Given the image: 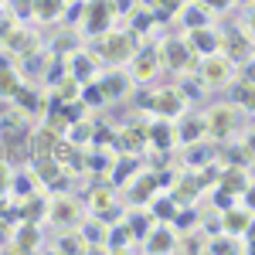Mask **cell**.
<instances>
[{"mask_svg":"<svg viewBox=\"0 0 255 255\" xmlns=\"http://www.w3.org/2000/svg\"><path fill=\"white\" fill-rule=\"evenodd\" d=\"M129 79L133 82H153V75H157L160 68H163V61H160V48H139L136 55H133V61H129Z\"/></svg>","mask_w":255,"mask_h":255,"instance_id":"obj_9","label":"cell"},{"mask_svg":"<svg viewBox=\"0 0 255 255\" xmlns=\"http://www.w3.org/2000/svg\"><path fill=\"white\" fill-rule=\"evenodd\" d=\"M245 249H249V252H255V215L249 218V228H245Z\"/></svg>","mask_w":255,"mask_h":255,"instance_id":"obj_40","label":"cell"},{"mask_svg":"<svg viewBox=\"0 0 255 255\" xmlns=\"http://www.w3.org/2000/svg\"><path fill=\"white\" fill-rule=\"evenodd\" d=\"M0 3H3V0H0Z\"/></svg>","mask_w":255,"mask_h":255,"instance_id":"obj_45","label":"cell"},{"mask_svg":"<svg viewBox=\"0 0 255 255\" xmlns=\"http://www.w3.org/2000/svg\"><path fill=\"white\" fill-rule=\"evenodd\" d=\"M218 38H221V48H218V51H221V55H228L235 65L242 58H249V55H252V48H249L252 38L245 34V27H221V31H218Z\"/></svg>","mask_w":255,"mask_h":255,"instance_id":"obj_8","label":"cell"},{"mask_svg":"<svg viewBox=\"0 0 255 255\" xmlns=\"http://www.w3.org/2000/svg\"><path fill=\"white\" fill-rule=\"evenodd\" d=\"M10 177H14V167L0 160V197H10Z\"/></svg>","mask_w":255,"mask_h":255,"instance_id":"obj_37","label":"cell"},{"mask_svg":"<svg viewBox=\"0 0 255 255\" xmlns=\"http://www.w3.org/2000/svg\"><path fill=\"white\" fill-rule=\"evenodd\" d=\"M48 208H51V201L48 197H41L38 191L27 197H20V201H14V211H17V221H48Z\"/></svg>","mask_w":255,"mask_h":255,"instance_id":"obj_15","label":"cell"},{"mask_svg":"<svg viewBox=\"0 0 255 255\" xmlns=\"http://www.w3.org/2000/svg\"><path fill=\"white\" fill-rule=\"evenodd\" d=\"M139 51V34L136 31H106V34H99L96 38V48H92V55L99 61H106L109 68H123V65H129L133 55Z\"/></svg>","mask_w":255,"mask_h":255,"instance_id":"obj_1","label":"cell"},{"mask_svg":"<svg viewBox=\"0 0 255 255\" xmlns=\"http://www.w3.org/2000/svg\"><path fill=\"white\" fill-rule=\"evenodd\" d=\"M197 3H204V7H208L211 14H218V10H228V7H232L235 0H197Z\"/></svg>","mask_w":255,"mask_h":255,"instance_id":"obj_39","label":"cell"},{"mask_svg":"<svg viewBox=\"0 0 255 255\" xmlns=\"http://www.w3.org/2000/svg\"><path fill=\"white\" fill-rule=\"evenodd\" d=\"M96 82L102 85V92H106L109 102L123 99L126 92H129V85H133V79H129V75H123V72H109V75H102V79H96Z\"/></svg>","mask_w":255,"mask_h":255,"instance_id":"obj_26","label":"cell"},{"mask_svg":"<svg viewBox=\"0 0 255 255\" xmlns=\"http://www.w3.org/2000/svg\"><path fill=\"white\" fill-rule=\"evenodd\" d=\"M238 123H242V109L232 106V102H218V106H211V109L204 113V129H208V136L218 139V143L235 136Z\"/></svg>","mask_w":255,"mask_h":255,"instance_id":"obj_3","label":"cell"},{"mask_svg":"<svg viewBox=\"0 0 255 255\" xmlns=\"http://www.w3.org/2000/svg\"><path fill=\"white\" fill-rule=\"evenodd\" d=\"M48 221H51L55 228H79L82 204L68 194H55L51 197V208H48Z\"/></svg>","mask_w":255,"mask_h":255,"instance_id":"obj_7","label":"cell"},{"mask_svg":"<svg viewBox=\"0 0 255 255\" xmlns=\"http://www.w3.org/2000/svg\"><path fill=\"white\" fill-rule=\"evenodd\" d=\"M197 194H201V184H197L194 170H191V177H174L170 197H174L177 204H187V208H191V201H197Z\"/></svg>","mask_w":255,"mask_h":255,"instance_id":"obj_24","label":"cell"},{"mask_svg":"<svg viewBox=\"0 0 255 255\" xmlns=\"http://www.w3.org/2000/svg\"><path fill=\"white\" fill-rule=\"evenodd\" d=\"M187 44H191V51H194L197 58H204V55H215L218 48H221V38H218V31L211 24H204V27H194V31H187Z\"/></svg>","mask_w":255,"mask_h":255,"instance_id":"obj_16","label":"cell"},{"mask_svg":"<svg viewBox=\"0 0 255 255\" xmlns=\"http://www.w3.org/2000/svg\"><path fill=\"white\" fill-rule=\"evenodd\" d=\"M0 48H7L10 55H31V51H38V38H34V34H27L17 20H14V24L0 34Z\"/></svg>","mask_w":255,"mask_h":255,"instance_id":"obj_13","label":"cell"},{"mask_svg":"<svg viewBox=\"0 0 255 255\" xmlns=\"http://www.w3.org/2000/svg\"><path fill=\"white\" fill-rule=\"evenodd\" d=\"M177 146H194V143H201V139L208 136V129H204V116H177Z\"/></svg>","mask_w":255,"mask_h":255,"instance_id":"obj_14","label":"cell"},{"mask_svg":"<svg viewBox=\"0 0 255 255\" xmlns=\"http://www.w3.org/2000/svg\"><path fill=\"white\" fill-rule=\"evenodd\" d=\"M150 146V133H146V123H129L116 133V150L119 153H139Z\"/></svg>","mask_w":255,"mask_h":255,"instance_id":"obj_11","label":"cell"},{"mask_svg":"<svg viewBox=\"0 0 255 255\" xmlns=\"http://www.w3.org/2000/svg\"><path fill=\"white\" fill-rule=\"evenodd\" d=\"M242 27H245V34L255 41V3L249 7V17H245V24H242Z\"/></svg>","mask_w":255,"mask_h":255,"instance_id":"obj_41","label":"cell"},{"mask_svg":"<svg viewBox=\"0 0 255 255\" xmlns=\"http://www.w3.org/2000/svg\"><path fill=\"white\" fill-rule=\"evenodd\" d=\"M249 218H252V215H249L245 208H238V204L225 208V211H221V232L242 238V235H245V228H249Z\"/></svg>","mask_w":255,"mask_h":255,"instance_id":"obj_22","label":"cell"},{"mask_svg":"<svg viewBox=\"0 0 255 255\" xmlns=\"http://www.w3.org/2000/svg\"><path fill=\"white\" fill-rule=\"evenodd\" d=\"M146 133H150V146L157 153H170L177 146V133H174V126H170V119L153 116V123L146 126Z\"/></svg>","mask_w":255,"mask_h":255,"instance_id":"obj_17","label":"cell"},{"mask_svg":"<svg viewBox=\"0 0 255 255\" xmlns=\"http://www.w3.org/2000/svg\"><path fill=\"white\" fill-rule=\"evenodd\" d=\"M238 72V82H249V85H255V55H249V58H242L235 65Z\"/></svg>","mask_w":255,"mask_h":255,"instance_id":"obj_36","label":"cell"},{"mask_svg":"<svg viewBox=\"0 0 255 255\" xmlns=\"http://www.w3.org/2000/svg\"><path fill=\"white\" fill-rule=\"evenodd\" d=\"M228 99H232V106H238V109L255 113V85H249V82H235L228 89Z\"/></svg>","mask_w":255,"mask_h":255,"instance_id":"obj_29","label":"cell"},{"mask_svg":"<svg viewBox=\"0 0 255 255\" xmlns=\"http://www.w3.org/2000/svg\"><path fill=\"white\" fill-rule=\"evenodd\" d=\"M242 3H245V7H252V3H255V0H242Z\"/></svg>","mask_w":255,"mask_h":255,"instance_id":"obj_44","label":"cell"},{"mask_svg":"<svg viewBox=\"0 0 255 255\" xmlns=\"http://www.w3.org/2000/svg\"><path fill=\"white\" fill-rule=\"evenodd\" d=\"M38 174H34V167L27 170V167H20V170H14V177H10V197L14 201H20V197H27V194H34L38 191Z\"/></svg>","mask_w":255,"mask_h":255,"instance_id":"obj_23","label":"cell"},{"mask_svg":"<svg viewBox=\"0 0 255 255\" xmlns=\"http://www.w3.org/2000/svg\"><path fill=\"white\" fill-rule=\"evenodd\" d=\"M133 180H136V177H133ZM157 191H160L157 174H143V177L136 180V184H129V201H133L136 208H143V204H146L150 197L157 194Z\"/></svg>","mask_w":255,"mask_h":255,"instance_id":"obj_27","label":"cell"},{"mask_svg":"<svg viewBox=\"0 0 255 255\" xmlns=\"http://www.w3.org/2000/svg\"><path fill=\"white\" fill-rule=\"evenodd\" d=\"M79 99L85 102V109H99V106H106V102H109L99 82H85V85H82V96H79Z\"/></svg>","mask_w":255,"mask_h":255,"instance_id":"obj_33","label":"cell"},{"mask_svg":"<svg viewBox=\"0 0 255 255\" xmlns=\"http://www.w3.org/2000/svg\"><path fill=\"white\" fill-rule=\"evenodd\" d=\"M20 72H17V65H3V68H0V99H3V102H10V99H14V92H17L20 89Z\"/></svg>","mask_w":255,"mask_h":255,"instance_id":"obj_30","label":"cell"},{"mask_svg":"<svg viewBox=\"0 0 255 255\" xmlns=\"http://www.w3.org/2000/svg\"><path fill=\"white\" fill-rule=\"evenodd\" d=\"M31 14L38 20H58L65 17V0H31Z\"/></svg>","mask_w":255,"mask_h":255,"instance_id":"obj_31","label":"cell"},{"mask_svg":"<svg viewBox=\"0 0 255 255\" xmlns=\"http://www.w3.org/2000/svg\"><path fill=\"white\" fill-rule=\"evenodd\" d=\"M65 136V133H58L55 126H41L38 133H31V157L34 160H41V157H51V150H55V143Z\"/></svg>","mask_w":255,"mask_h":255,"instance_id":"obj_21","label":"cell"},{"mask_svg":"<svg viewBox=\"0 0 255 255\" xmlns=\"http://www.w3.org/2000/svg\"><path fill=\"white\" fill-rule=\"evenodd\" d=\"M197 75H201V82H204L208 89H215V85H228V82L235 79V61L228 58V55H221V51L204 55L201 65H197Z\"/></svg>","mask_w":255,"mask_h":255,"instance_id":"obj_4","label":"cell"},{"mask_svg":"<svg viewBox=\"0 0 255 255\" xmlns=\"http://www.w3.org/2000/svg\"><path fill=\"white\" fill-rule=\"evenodd\" d=\"M139 109L174 123L177 116L187 113V96L180 92V85H167V89H157V92H150V96H139Z\"/></svg>","mask_w":255,"mask_h":255,"instance_id":"obj_2","label":"cell"},{"mask_svg":"<svg viewBox=\"0 0 255 255\" xmlns=\"http://www.w3.org/2000/svg\"><path fill=\"white\" fill-rule=\"evenodd\" d=\"M55 249L58 252H85V242H82V235L75 228H65V235L55 238Z\"/></svg>","mask_w":255,"mask_h":255,"instance_id":"obj_34","label":"cell"},{"mask_svg":"<svg viewBox=\"0 0 255 255\" xmlns=\"http://www.w3.org/2000/svg\"><path fill=\"white\" fill-rule=\"evenodd\" d=\"M126 225H129V232H133V238H139L143 242V235L153 228V215L150 211H139V215H129L126 218Z\"/></svg>","mask_w":255,"mask_h":255,"instance_id":"obj_35","label":"cell"},{"mask_svg":"<svg viewBox=\"0 0 255 255\" xmlns=\"http://www.w3.org/2000/svg\"><path fill=\"white\" fill-rule=\"evenodd\" d=\"M10 102H14L17 109H24L27 116H38L41 109H48V102L41 99V92H38V89H27L24 82H20V89L14 92V99H10Z\"/></svg>","mask_w":255,"mask_h":255,"instance_id":"obj_25","label":"cell"},{"mask_svg":"<svg viewBox=\"0 0 255 255\" xmlns=\"http://www.w3.org/2000/svg\"><path fill=\"white\" fill-rule=\"evenodd\" d=\"M65 68H68V75H72V79H79L82 85H85V82H96L99 61H96V55H92V51L75 48L72 55H65Z\"/></svg>","mask_w":255,"mask_h":255,"instance_id":"obj_12","label":"cell"},{"mask_svg":"<svg viewBox=\"0 0 255 255\" xmlns=\"http://www.w3.org/2000/svg\"><path fill=\"white\" fill-rule=\"evenodd\" d=\"M14 252H34L41 249V228L38 221H17L14 225V242H10Z\"/></svg>","mask_w":255,"mask_h":255,"instance_id":"obj_20","label":"cell"},{"mask_svg":"<svg viewBox=\"0 0 255 255\" xmlns=\"http://www.w3.org/2000/svg\"><path fill=\"white\" fill-rule=\"evenodd\" d=\"M242 204H245V211L249 215H255V180H249V187L242 191V197H238Z\"/></svg>","mask_w":255,"mask_h":255,"instance_id":"obj_38","label":"cell"},{"mask_svg":"<svg viewBox=\"0 0 255 255\" xmlns=\"http://www.w3.org/2000/svg\"><path fill=\"white\" fill-rule=\"evenodd\" d=\"M177 14H180V24H184L187 31H194V27H204V24H211V10H208L204 3H197V0H194V3H184V7H180Z\"/></svg>","mask_w":255,"mask_h":255,"instance_id":"obj_28","label":"cell"},{"mask_svg":"<svg viewBox=\"0 0 255 255\" xmlns=\"http://www.w3.org/2000/svg\"><path fill=\"white\" fill-rule=\"evenodd\" d=\"M79 235L85 242V249H106V238H109V225L102 218H82L79 221Z\"/></svg>","mask_w":255,"mask_h":255,"instance_id":"obj_19","label":"cell"},{"mask_svg":"<svg viewBox=\"0 0 255 255\" xmlns=\"http://www.w3.org/2000/svg\"><path fill=\"white\" fill-rule=\"evenodd\" d=\"M116 197H113V191L102 184V187H96L92 194H89V215L92 218H102V221H116L119 211H116Z\"/></svg>","mask_w":255,"mask_h":255,"instance_id":"obj_18","label":"cell"},{"mask_svg":"<svg viewBox=\"0 0 255 255\" xmlns=\"http://www.w3.org/2000/svg\"><path fill=\"white\" fill-rule=\"evenodd\" d=\"M116 20V7L113 0H85V17H82V34H106Z\"/></svg>","mask_w":255,"mask_h":255,"instance_id":"obj_5","label":"cell"},{"mask_svg":"<svg viewBox=\"0 0 255 255\" xmlns=\"http://www.w3.org/2000/svg\"><path fill=\"white\" fill-rule=\"evenodd\" d=\"M150 204H153V211H150V215H153V221H174L177 208H180L170 194H167V197H157V194H153V197H150Z\"/></svg>","mask_w":255,"mask_h":255,"instance_id":"obj_32","label":"cell"},{"mask_svg":"<svg viewBox=\"0 0 255 255\" xmlns=\"http://www.w3.org/2000/svg\"><path fill=\"white\" fill-rule=\"evenodd\" d=\"M14 20H17V17H10V14L3 10V3H0V34H3V31H7V27H10Z\"/></svg>","mask_w":255,"mask_h":255,"instance_id":"obj_42","label":"cell"},{"mask_svg":"<svg viewBox=\"0 0 255 255\" xmlns=\"http://www.w3.org/2000/svg\"><path fill=\"white\" fill-rule=\"evenodd\" d=\"M143 249L146 252H174L177 249V228L170 221H153V228L143 235Z\"/></svg>","mask_w":255,"mask_h":255,"instance_id":"obj_10","label":"cell"},{"mask_svg":"<svg viewBox=\"0 0 255 255\" xmlns=\"http://www.w3.org/2000/svg\"><path fill=\"white\" fill-rule=\"evenodd\" d=\"M194 51H191V44L184 38H170V41H163L160 44V61H163V68H170V72H187L191 65H194Z\"/></svg>","mask_w":255,"mask_h":255,"instance_id":"obj_6","label":"cell"},{"mask_svg":"<svg viewBox=\"0 0 255 255\" xmlns=\"http://www.w3.org/2000/svg\"><path fill=\"white\" fill-rule=\"evenodd\" d=\"M242 143H245V146H249V153H252V157H255V133H249V136L242 139Z\"/></svg>","mask_w":255,"mask_h":255,"instance_id":"obj_43","label":"cell"}]
</instances>
